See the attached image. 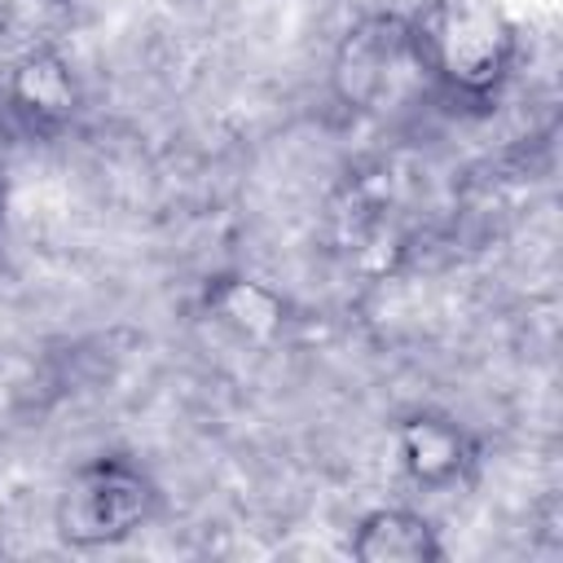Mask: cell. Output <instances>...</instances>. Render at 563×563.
I'll use <instances>...</instances> for the list:
<instances>
[{
  "mask_svg": "<svg viewBox=\"0 0 563 563\" xmlns=\"http://www.w3.org/2000/svg\"><path fill=\"white\" fill-rule=\"evenodd\" d=\"M150 510H154L150 479L119 457H101L66 479L57 497V532L70 545H114L128 541L150 519Z\"/></svg>",
  "mask_w": 563,
  "mask_h": 563,
  "instance_id": "6da1fadb",
  "label": "cell"
},
{
  "mask_svg": "<svg viewBox=\"0 0 563 563\" xmlns=\"http://www.w3.org/2000/svg\"><path fill=\"white\" fill-rule=\"evenodd\" d=\"M427 48H431V66L444 79H453L457 88H488L506 70L515 35H510L506 18L493 4L453 0L435 18V26L427 35Z\"/></svg>",
  "mask_w": 563,
  "mask_h": 563,
  "instance_id": "7a4b0ae2",
  "label": "cell"
},
{
  "mask_svg": "<svg viewBox=\"0 0 563 563\" xmlns=\"http://www.w3.org/2000/svg\"><path fill=\"white\" fill-rule=\"evenodd\" d=\"M409 62V35L396 26V22H374L365 31H356L343 48V62H339V79H343V92L356 101V106H378L400 70Z\"/></svg>",
  "mask_w": 563,
  "mask_h": 563,
  "instance_id": "3957f363",
  "label": "cell"
},
{
  "mask_svg": "<svg viewBox=\"0 0 563 563\" xmlns=\"http://www.w3.org/2000/svg\"><path fill=\"white\" fill-rule=\"evenodd\" d=\"M352 554L361 563H431L440 559L435 528L413 510H374L356 523Z\"/></svg>",
  "mask_w": 563,
  "mask_h": 563,
  "instance_id": "277c9868",
  "label": "cell"
},
{
  "mask_svg": "<svg viewBox=\"0 0 563 563\" xmlns=\"http://www.w3.org/2000/svg\"><path fill=\"white\" fill-rule=\"evenodd\" d=\"M396 449L418 484H449L466 466V440L444 418H409L396 431Z\"/></svg>",
  "mask_w": 563,
  "mask_h": 563,
  "instance_id": "5b68a950",
  "label": "cell"
},
{
  "mask_svg": "<svg viewBox=\"0 0 563 563\" xmlns=\"http://www.w3.org/2000/svg\"><path fill=\"white\" fill-rule=\"evenodd\" d=\"M216 308L224 312L229 325H238L251 339H268L282 325V303L273 290L255 286V282H224L216 290Z\"/></svg>",
  "mask_w": 563,
  "mask_h": 563,
  "instance_id": "8992f818",
  "label": "cell"
},
{
  "mask_svg": "<svg viewBox=\"0 0 563 563\" xmlns=\"http://www.w3.org/2000/svg\"><path fill=\"white\" fill-rule=\"evenodd\" d=\"M13 92H18V101H22L26 110H40V114H62V110H70V101H75V84H70L66 66H62L57 57H31V62L18 70Z\"/></svg>",
  "mask_w": 563,
  "mask_h": 563,
  "instance_id": "52a82bcc",
  "label": "cell"
}]
</instances>
